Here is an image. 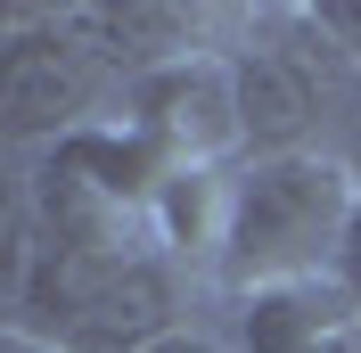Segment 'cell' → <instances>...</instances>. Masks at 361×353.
<instances>
[{"label":"cell","instance_id":"8992f818","mask_svg":"<svg viewBox=\"0 0 361 353\" xmlns=\"http://www.w3.org/2000/svg\"><path fill=\"white\" fill-rule=\"evenodd\" d=\"M66 33L107 66V83H140V74H164L180 58L222 42V8H180V0H74Z\"/></svg>","mask_w":361,"mask_h":353},{"label":"cell","instance_id":"6da1fadb","mask_svg":"<svg viewBox=\"0 0 361 353\" xmlns=\"http://www.w3.org/2000/svg\"><path fill=\"white\" fill-rule=\"evenodd\" d=\"M222 66L238 90V164L247 156H345L361 124V74L304 8H222Z\"/></svg>","mask_w":361,"mask_h":353},{"label":"cell","instance_id":"7a4b0ae2","mask_svg":"<svg viewBox=\"0 0 361 353\" xmlns=\"http://www.w3.org/2000/svg\"><path fill=\"white\" fill-rule=\"evenodd\" d=\"M353 205H361V173L345 156H247V164H230L214 296L337 271Z\"/></svg>","mask_w":361,"mask_h":353},{"label":"cell","instance_id":"8fae6325","mask_svg":"<svg viewBox=\"0 0 361 353\" xmlns=\"http://www.w3.org/2000/svg\"><path fill=\"white\" fill-rule=\"evenodd\" d=\"M337 280L353 287V304H361V205H353V222H345V246H337Z\"/></svg>","mask_w":361,"mask_h":353},{"label":"cell","instance_id":"ba28073f","mask_svg":"<svg viewBox=\"0 0 361 353\" xmlns=\"http://www.w3.org/2000/svg\"><path fill=\"white\" fill-rule=\"evenodd\" d=\"M25 280H33V164L0 156V329H25Z\"/></svg>","mask_w":361,"mask_h":353},{"label":"cell","instance_id":"4fadbf2b","mask_svg":"<svg viewBox=\"0 0 361 353\" xmlns=\"http://www.w3.org/2000/svg\"><path fill=\"white\" fill-rule=\"evenodd\" d=\"M312 353H361V321H353V329H337L329 345H312Z\"/></svg>","mask_w":361,"mask_h":353},{"label":"cell","instance_id":"9c48e42d","mask_svg":"<svg viewBox=\"0 0 361 353\" xmlns=\"http://www.w3.org/2000/svg\"><path fill=\"white\" fill-rule=\"evenodd\" d=\"M312 25L337 42V58L361 74V0H312Z\"/></svg>","mask_w":361,"mask_h":353},{"label":"cell","instance_id":"5b68a950","mask_svg":"<svg viewBox=\"0 0 361 353\" xmlns=\"http://www.w3.org/2000/svg\"><path fill=\"white\" fill-rule=\"evenodd\" d=\"M205 312H214V287L180 263V255H164V246L148 239V246L115 255V263L90 280V296L74 304V321H66L58 345L66 353H148L157 337L189 329Z\"/></svg>","mask_w":361,"mask_h":353},{"label":"cell","instance_id":"30bf717a","mask_svg":"<svg viewBox=\"0 0 361 353\" xmlns=\"http://www.w3.org/2000/svg\"><path fill=\"white\" fill-rule=\"evenodd\" d=\"M148 353H230V337H222V321L205 312V321H189V329H173V337H157Z\"/></svg>","mask_w":361,"mask_h":353},{"label":"cell","instance_id":"3957f363","mask_svg":"<svg viewBox=\"0 0 361 353\" xmlns=\"http://www.w3.org/2000/svg\"><path fill=\"white\" fill-rule=\"evenodd\" d=\"M123 90L107 66L66 33V8L42 0H0V156L8 164H42L74 132L107 124Z\"/></svg>","mask_w":361,"mask_h":353},{"label":"cell","instance_id":"52a82bcc","mask_svg":"<svg viewBox=\"0 0 361 353\" xmlns=\"http://www.w3.org/2000/svg\"><path fill=\"white\" fill-rule=\"evenodd\" d=\"M214 321H222L230 353H312L337 329H353L361 304L337 271H320V280H271L247 296H214Z\"/></svg>","mask_w":361,"mask_h":353},{"label":"cell","instance_id":"277c9868","mask_svg":"<svg viewBox=\"0 0 361 353\" xmlns=\"http://www.w3.org/2000/svg\"><path fill=\"white\" fill-rule=\"evenodd\" d=\"M115 124L157 156L164 173H230L238 164V90H230L222 42L180 58V66H164V74L123 83Z\"/></svg>","mask_w":361,"mask_h":353},{"label":"cell","instance_id":"5bb4252c","mask_svg":"<svg viewBox=\"0 0 361 353\" xmlns=\"http://www.w3.org/2000/svg\"><path fill=\"white\" fill-rule=\"evenodd\" d=\"M345 164H353V173H361V124H353V140H345Z\"/></svg>","mask_w":361,"mask_h":353},{"label":"cell","instance_id":"7c38bea8","mask_svg":"<svg viewBox=\"0 0 361 353\" xmlns=\"http://www.w3.org/2000/svg\"><path fill=\"white\" fill-rule=\"evenodd\" d=\"M0 353H66L58 337H33V329H0Z\"/></svg>","mask_w":361,"mask_h":353}]
</instances>
